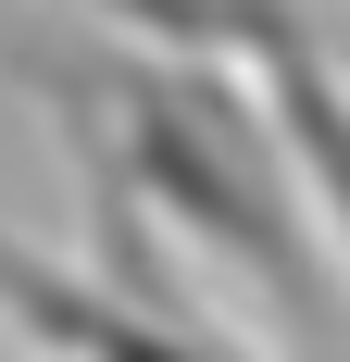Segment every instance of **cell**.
Instances as JSON below:
<instances>
[{"instance_id":"cell-4","label":"cell","mask_w":350,"mask_h":362,"mask_svg":"<svg viewBox=\"0 0 350 362\" xmlns=\"http://www.w3.org/2000/svg\"><path fill=\"white\" fill-rule=\"evenodd\" d=\"M263 13H313V0H263Z\"/></svg>"},{"instance_id":"cell-3","label":"cell","mask_w":350,"mask_h":362,"mask_svg":"<svg viewBox=\"0 0 350 362\" xmlns=\"http://www.w3.org/2000/svg\"><path fill=\"white\" fill-rule=\"evenodd\" d=\"M263 100H276V138H288V163H300V187H313L325 238L350 250V75H338V50H325V37L276 50V63H263Z\"/></svg>"},{"instance_id":"cell-2","label":"cell","mask_w":350,"mask_h":362,"mask_svg":"<svg viewBox=\"0 0 350 362\" xmlns=\"http://www.w3.org/2000/svg\"><path fill=\"white\" fill-rule=\"evenodd\" d=\"M0 337H26L38 362H250L188 313V300L113 288L101 262H50L0 225Z\"/></svg>"},{"instance_id":"cell-1","label":"cell","mask_w":350,"mask_h":362,"mask_svg":"<svg viewBox=\"0 0 350 362\" xmlns=\"http://www.w3.org/2000/svg\"><path fill=\"white\" fill-rule=\"evenodd\" d=\"M13 75L38 88L50 138L75 150L88 200H125L201 262H225L288 337L338 350V275H325V213L276 138V100L250 63L213 50H150V37H26Z\"/></svg>"}]
</instances>
